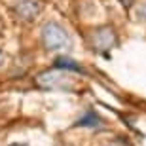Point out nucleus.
<instances>
[{"instance_id": "nucleus-1", "label": "nucleus", "mask_w": 146, "mask_h": 146, "mask_svg": "<svg viewBox=\"0 0 146 146\" xmlns=\"http://www.w3.org/2000/svg\"><path fill=\"white\" fill-rule=\"evenodd\" d=\"M42 44L46 49H51V51L65 49L70 46V36H68V33L61 27L59 23L49 21L42 29Z\"/></svg>"}, {"instance_id": "nucleus-2", "label": "nucleus", "mask_w": 146, "mask_h": 146, "mask_svg": "<svg viewBox=\"0 0 146 146\" xmlns=\"http://www.w3.org/2000/svg\"><path fill=\"white\" fill-rule=\"evenodd\" d=\"M118 42L116 38V33H114L110 27H103V29H97L91 33V48L97 49V51H106V49L114 48Z\"/></svg>"}, {"instance_id": "nucleus-3", "label": "nucleus", "mask_w": 146, "mask_h": 146, "mask_svg": "<svg viewBox=\"0 0 146 146\" xmlns=\"http://www.w3.org/2000/svg\"><path fill=\"white\" fill-rule=\"evenodd\" d=\"M17 13L23 17V19H33L40 13V4H36L34 0H23L17 6Z\"/></svg>"}, {"instance_id": "nucleus-4", "label": "nucleus", "mask_w": 146, "mask_h": 146, "mask_svg": "<svg viewBox=\"0 0 146 146\" xmlns=\"http://www.w3.org/2000/svg\"><path fill=\"white\" fill-rule=\"evenodd\" d=\"M57 66H66V68H72V70H76V72H82L80 65H74V61L63 59V57H59V59H57Z\"/></svg>"}, {"instance_id": "nucleus-5", "label": "nucleus", "mask_w": 146, "mask_h": 146, "mask_svg": "<svg viewBox=\"0 0 146 146\" xmlns=\"http://www.w3.org/2000/svg\"><path fill=\"white\" fill-rule=\"evenodd\" d=\"M139 15H142V19H146V6H144V8H142L141 11H139Z\"/></svg>"}, {"instance_id": "nucleus-6", "label": "nucleus", "mask_w": 146, "mask_h": 146, "mask_svg": "<svg viewBox=\"0 0 146 146\" xmlns=\"http://www.w3.org/2000/svg\"><path fill=\"white\" fill-rule=\"evenodd\" d=\"M121 4H123V6H129V4H131V0H121Z\"/></svg>"}, {"instance_id": "nucleus-7", "label": "nucleus", "mask_w": 146, "mask_h": 146, "mask_svg": "<svg viewBox=\"0 0 146 146\" xmlns=\"http://www.w3.org/2000/svg\"><path fill=\"white\" fill-rule=\"evenodd\" d=\"M2 61H4V53L0 51V65H2Z\"/></svg>"}, {"instance_id": "nucleus-8", "label": "nucleus", "mask_w": 146, "mask_h": 146, "mask_svg": "<svg viewBox=\"0 0 146 146\" xmlns=\"http://www.w3.org/2000/svg\"><path fill=\"white\" fill-rule=\"evenodd\" d=\"M11 146H25V144H11Z\"/></svg>"}]
</instances>
